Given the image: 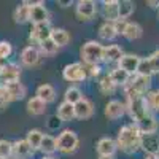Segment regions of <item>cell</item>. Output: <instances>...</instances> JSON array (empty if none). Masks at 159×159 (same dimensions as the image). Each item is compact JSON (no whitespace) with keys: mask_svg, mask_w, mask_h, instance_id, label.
Listing matches in <instances>:
<instances>
[{"mask_svg":"<svg viewBox=\"0 0 159 159\" xmlns=\"http://www.w3.org/2000/svg\"><path fill=\"white\" fill-rule=\"evenodd\" d=\"M51 32H52V27L49 22H43V24H37V25H32V30H30V38L34 42H37L38 45L43 43L45 40L51 38Z\"/></svg>","mask_w":159,"mask_h":159,"instance_id":"cell-10","label":"cell"},{"mask_svg":"<svg viewBox=\"0 0 159 159\" xmlns=\"http://www.w3.org/2000/svg\"><path fill=\"white\" fill-rule=\"evenodd\" d=\"M57 5L62 7V8H67L69 5H72V0H65V2H62V0H57Z\"/></svg>","mask_w":159,"mask_h":159,"instance_id":"cell-45","label":"cell"},{"mask_svg":"<svg viewBox=\"0 0 159 159\" xmlns=\"http://www.w3.org/2000/svg\"><path fill=\"white\" fill-rule=\"evenodd\" d=\"M81 99H83V92L80 91L76 86H70L67 91H65V94H64V102H69L72 105L78 103Z\"/></svg>","mask_w":159,"mask_h":159,"instance_id":"cell-31","label":"cell"},{"mask_svg":"<svg viewBox=\"0 0 159 159\" xmlns=\"http://www.w3.org/2000/svg\"><path fill=\"white\" fill-rule=\"evenodd\" d=\"M61 123H62V121H61V119L57 118V115H54V116H51V118H49V123H48V127H49V129H57Z\"/></svg>","mask_w":159,"mask_h":159,"instance_id":"cell-44","label":"cell"},{"mask_svg":"<svg viewBox=\"0 0 159 159\" xmlns=\"http://www.w3.org/2000/svg\"><path fill=\"white\" fill-rule=\"evenodd\" d=\"M13 156V142L2 139L0 140V159H10Z\"/></svg>","mask_w":159,"mask_h":159,"instance_id":"cell-37","label":"cell"},{"mask_svg":"<svg viewBox=\"0 0 159 159\" xmlns=\"http://www.w3.org/2000/svg\"><path fill=\"white\" fill-rule=\"evenodd\" d=\"M99 35L102 40H113L118 34H116V29H115V22H108L105 21L100 27H99Z\"/></svg>","mask_w":159,"mask_h":159,"instance_id":"cell-29","label":"cell"},{"mask_svg":"<svg viewBox=\"0 0 159 159\" xmlns=\"http://www.w3.org/2000/svg\"><path fill=\"white\" fill-rule=\"evenodd\" d=\"M137 126V129L142 132V134H156V129H157V121L156 118L150 113L147 116H143L142 119L134 123Z\"/></svg>","mask_w":159,"mask_h":159,"instance_id":"cell-16","label":"cell"},{"mask_svg":"<svg viewBox=\"0 0 159 159\" xmlns=\"http://www.w3.org/2000/svg\"><path fill=\"white\" fill-rule=\"evenodd\" d=\"M62 76L69 83H81L88 78V69L83 62H73L64 67Z\"/></svg>","mask_w":159,"mask_h":159,"instance_id":"cell-5","label":"cell"},{"mask_svg":"<svg viewBox=\"0 0 159 159\" xmlns=\"http://www.w3.org/2000/svg\"><path fill=\"white\" fill-rule=\"evenodd\" d=\"M150 61L153 64V69H154V73H159V49L154 51L153 54L150 56Z\"/></svg>","mask_w":159,"mask_h":159,"instance_id":"cell-41","label":"cell"},{"mask_svg":"<svg viewBox=\"0 0 159 159\" xmlns=\"http://www.w3.org/2000/svg\"><path fill=\"white\" fill-rule=\"evenodd\" d=\"M147 5H150L151 8H157L159 7V0H148Z\"/></svg>","mask_w":159,"mask_h":159,"instance_id":"cell-46","label":"cell"},{"mask_svg":"<svg viewBox=\"0 0 159 159\" xmlns=\"http://www.w3.org/2000/svg\"><path fill=\"white\" fill-rule=\"evenodd\" d=\"M157 156H159V151H157Z\"/></svg>","mask_w":159,"mask_h":159,"instance_id":"cell-51","label":"cell"},{"mask_svg":"<svg viewBox=\"0 0 159 159\" xmlns=\"http://www.w3.org/2000/svg\"><path fill=\"white\" fill-rule=\"evenodd\" d=\"M38 49H40V52L42 54H46V56H52V54H56L57 52V49H59V46L52 42L51 38H48V40H45L43 43H40V46H38Z\"/></svg>","mask_w":159,"mask_h":159,"instance_id":"cell-35","label":"cell"},{"mask_svg":"<svg viewBox=\"0 0 159 159\" xmlns=\"http://www.w3.org/2000/svg\"><path fill=\"white\" fill-rule=\"evenodd\" d=\"M43 159H56V157H52V156H45Z\"/></svg>","mask_w":159,"mask_h":159,"instance_id":"cell-49","label":"cell"},{"mask_svg":"<svg viewBox=\"0 0 159 159\" xmlns=\"http://www.w3.org/2000/svg\"><path fill=\"white\" fill-rule=\"evenodd\" d=\"M145 159H159V156L157 154H147V156H145Z\"/></svg>","mask_w":159,"mask_h":159,"instance_id":"cell-47","label":"cell"},{"mask_svg":"<svg viewBox=\"0 0 159 159\" xmlns=\"http://www.w3.org/2000/svg\"><path fill=\"white\" fill-rule=\"evenodd\" d=\"M32 153H34V150L25 139L13 142V157L15 159H29Z\"/></svg>","mask_w":159,"mask_h":159,"instance_id":"cell-15","label":"cell"},{"mask_svg":"<svg viewBox=\"0 0 159 159\" xmlns=\"http://www.w3.org/2000/svg\"><path fill=\"white\" fill-rule=\"evenodd\" d=\"M11 52H13V46L10 42H0V62L10 57Z\"/></svg>","mask_w":159,"mask_h":159,"instance_id":"cell-39","label":"cell"},{"mask_svg":"<svg viewBox=\"0 0 159 159\" xmlns=\"http://www.w3.org/2000/svg\"><path fill=\"white\" fill-rule=\"evenodd\" d=\"M142 132L137 129L135 124H126L119 129L116 137V147L126 154H132L140 150Z\"/></svg>","mask_w":159,"mask_h":159,"instance_id":"cell-1","label":"cell"},{"mask_svg":"<svg viewBox=\"0 0 159 159\" xmlns=\"http://www.w3.org/2000/svg\"><path fill=\"white\" fill-rule=\"evenodd\" d=\"M51 40L61 48V46L69 45V42H70V34L65 30V29H52V32H51Z\"/></svg>","mask_w":159,"mask_h":159,"instance_id":"cell-27","label":"cell"},{"mask_svg":"<svg viewBox=\"0 0 159 159\" xmlns=\"http://www.w3.org/2000/svg\"><path fill=\"white\" fill-rule=\"evenodd\" d=\"M126 111L130 115L132 119H134V123L151 113L145 96L143 97H135V99H129L127 103H126Z\"/></svg>","mask_w":159,"mask_h":159,"instance_id":"cell-6","label":"cell"},{"mask_svg":"<svg viewBox=\"0 0 159 159\" xmlns=\"http://www.w3.org/2000/svg\"><path fill=\"white\" fill-rule=\"evenodd\" d=\"M3 88L10 92V96H11L13 100H21V99H24V96H25V86L19 81V80H16V81L5 83Z\"/></svg>","mask_w":159,"mask_h":159,"instance_id":"cell-20","label":"cell"},{"mask_svg":"<svg viewBox=\"0 0 159 159\" xmlns=\"http://www.w3.org/2000/svg\"><path fill=\"white\" fill-rule=\"evenodd\" d=\"M10 102H13V99H11V96H10V92L2 86V88H0V108L7 107Z\"/></svg>","mask_w":159,"mask_h":159,"instance_id":"cell-40","label":"cell"},{"mask_svg":"<svg viewBox=\"0 0 159 159\" xmlns=\"http://www.w3.org/2000/svg\"><path fill=\"white\" fill-rule=\"evenodd\" d=\"M134 10H135V3L130 2V0H123V2H119V19L126 21L127 18L132 16Z\"/></svg>","mask_w":159,"mask_h":159,"instance_id":"cell-30","label":"cell"},{"mask_svg":"<svg viewBox=\"0 0 159 159\" xmlns=\"http://www.w3.org/2000/svg\"><path fill=\"white\" fill-rule=\"evenodd\" d=\"M29 21L34 25L49 22V11H48V8L45 7L43 2H37L35 5L29 7Z\"/></svg>","mask_w":159,"mask_h":159,"instance_id":"cell-8","label":"cell"},{"mask_svg":"<svg viewBox=\"0 0 159 159\" xmlns=\"http://www.w3.org/2000/svg\"><path fill=\"white\" fill-rule=\"evenodd\" d=\"M99 159H115L113 156H99Z\"/></svg>","mask_w":159,"mask_h":159,"instance_id":"cell-48","label":"cell"},{"mask_svg":"<svg viewBox=\"0 0 159 159\" xmlns=\"http://www.w3.org/2000/svg\"><path fill=\"white\" fill-rule=\"evenodd\" d=\"M99 88H100V91L103 92V94H111V92L116 89L115 83L111 81V78L108 76V73H107V75H103V76L100 78V81H99Z\"/></svg>","mask_w":159,"mask_h":159,"instance_id":"cell-36","label":"cell"},{"mask_svg":"<svg viewBox=\"0 0 159 159\" xmlns=\"http://www.w3.org/2000/svg\"><path fill=\"white\" fill-rule=\"evenodd\" d=\"M75 13H76V18L80 21H89L96 16L97 5L92 0H80V2H76Z\"/></svg>","mask_w":159,"mask_h":159,"instance_id":"cell-7","label":"cell"},{"mask_svg":"<svg viewBox=\"0 0 159 159\" xmlns=\"http://www.w3.org/2000/svg\"><path fill=\"white\" fill-rule=\"evenodd\" d=\"M137 73H139V75H143V76H150V78H151V75L154 73V69H153V64H151L150 57L140 59V64H139Z\"/></svg>","mask_w":159,"mask_h":159,"instance_id":"cell-34","label":"cell"},{"mask_svg":"<svg viewBox=\"0 0 159 159\" xmlns=\"http://www.w3.org/2000/svg\"><path fill=\"white\" fill-rule=\"evenodd\" d=\"M19 75H21V67L18 64H13V62L0 64V81H2V84L16 81V80H19Z\"/></svg>","mask_w":159,"mask_h":159,"instance_id":"cell-9","label":"cell"},{"mask_svg":"<svg viewBox=\"0 0 159 159\" xmlns=\"http://www.w3.org/2000/svg\"><path fill=\"white\" fill-rule=\"evenodd\" d=\"M123 56H124V52H123L121 46H118V45L103 46V61L105 62H119Z\"/></svg>","mask_w":159,"mask_h":159,"instance_id":"cell-21","label":"cell"},{"mask_svg":"<svg viewBox=\"0 0 159 159\" xmlns=\"http://www.w3.org/2000/svg\"><path fill=\"white\" fill-rule=\"evenodd\" d=\"M40 150H42L45 154H52L56 150H57V142L54 137L51 135H45L43 140H42V145H40Z\"/></svg>","mask_w":159,"mask_h":159,"instance_id":"cell-32","label":"cell"},{"mask_svg":"<svg viewBox=\"0 0 159 159\" xmlns=\"http://www.w3.org/2000/svg\"><path fill=\"white\" fill-rule=\"evenodd\" d=\"M96 150L99 153V156H113L115 151L118 150L116 147V140L110 139V137H103L97 142L96 145Z\"/></svg>","mask_w":159,"mask_h":159,"instance_id":"cell-19","label":"cell"},{"mask_svg":"<svg viewBox=\"0 0 159 159\" xmlns=\"http://www.w3.org/2000/svg\"><path fill=\"white\" fill-rule=\"evenodd\" d=\"M145 99H147V103H148L150 110H159V89L147 92Z\"/></svg>","mask_w":159,"mask_h":159,"instance_id":"cell-38","label":"cell"},{"mask_svg":"<svg viewBox=\"0 0 159 159\" xmlns=\"http://www.w3.org/2000/svg\"><path fill=\"white\" fill-rule=\"evenodd\" d=\"M42 59V52L37 46H25L21 52V61L24 65H27V67H34L37 65Z\"/></svg>","mask_w":159,"mask_h":159,"instance_id":"cell-12","label":"cell"},{"mask_svg":"<svg viewBox=\"0 0 159 159\" xmlns=\"http://www.w3.org/2000/svg\"><path fill=\"white\" fill-rule=\"evenodd\" d=\"M123 35L127 40H139L143 35V29H142V25L139 22H127Z\"/></svg>","mask_w":159,"mask_h":159,"instance_id":"cell-26","label":"cell"},{"mask_svg":"<svg viewBox=\"0 0 159 159\" xmlns=\"http://www.w3.org/2000/svg\"><path fill=\"white\" fill-rule=\"evenodd\" d=\"M103 113L108 119H118L126 113V105L123 102H119V100H110L107 105H105Z\"/></svg>","mask_w":159,"mask_h":159,"instance_id":"cell-18","label":"cell"},{"mask_svg":"<svg viewBox=\"0 0 159 159\" xmlns=\"http://www.w3.org/2000/svg\"><path fill=\"white\" fill-rule=\"evenodd\" d=\"M13 18H15V21H16L18 24L27 22V21H29V7L24 5V3H21L19 7H16L15 13H13Z\"/></svg>","mask_w":159,"mask_h":159,"instance_id":"cell-33","label":"cell"},{"mask_svg":"<svg viewBox=\"0 0 159 159\" xmlns=\"http://www.w3.org/2000/svg\"><path fill=\"white\" fill-rule=\"evenodd\" d=\"M140 59H142V57H139V56H135V54H124V56L121 57V61L118 62V67L121 69V70H124V72H127V73L132 76V75L137 73Z\"/></svg>","mask_w":159,"mask_h":159,"instance_id":"cell-11","label":"cell"},{"mask_svg":"<svg viewBox=\"0 0 159 159\" xmlns=\"http://www.w3.org/2000/svg\"><path fill=\"white\" fill-rule=\"evenodd\" d=\"M92 113H94V105H92V102L89 99L83 97L78 103H75V118L88 119L92 116Z\"/></svg>","mask_w":159,"mask_h":159,"instance_id":"cell-14","label":"cell"},{"mask_svg":"<svg viewBox=\"0 0 159 159\" xmlns=\"http://www.w3.org/2000/svg\"><path fill=\"white\" fill-rule=\"evenodd\" d=\"M57 118L62 123L72 121V119L75 118V105H72L69 102H62L57 107Z\"/></svg>","mask_w":159,"mask_h":159,"instance_id":"cell-22","label":"cell"},{"mask_svg":"<svg viewBox=\"0 0 159 159\" xmlns=\"http://www.w3.org/2000/svg\"><path fill=\"white\" fill-rule=\"evenodd\" d=\"M103 5V18L108 22H116L119 19V2L118 0H105Z\"/></svg>","mask_w":159,"mask_h":159,"instance_id":"cell-17","label":"cell"},{"mask_svg":"<svg viewBox=\"0 0 159 159\" xmlns=\"http://www.w3.org/2000/svg\"><path fill=\"white\" fill-rule=\"evenodd\" d=\"M2 86H3V84H2V81H0V88H2Z\"/></svg>","mask_w":159,"mask_h":159,"instance_id":"cell-50","label":"cell"},{"mask_svg":"<svg viewBox=\"0 0 159 159\" xmlns=\"http://www.w3.org/2000/svg\"><path fill=\"white\" fill-rule=\"evenodd\" d=\"M45 134L40 129H30L27 132V137H25V140H27V143L32 147V150H40V145H42V140H43Z\"/></svg>","mask_w":159,"mask_h":159,"instance_id":"cell-28","label":"cell"},{"mask_svg":"<svg viewBox=\"0 0 159 159\" xmlns=\"http://www.w3.org/2000/svg\"><path fill=\"white\" fill-rule=\"evenodd\" d=\"M27 111L34 116H40L46 111V103L35 96V97L29 99V102H27Z\"/></svg>","mask_w":159,"mask_h":159,"instance_id":"cell-25","label":"cell"},{"mask_svg":"<svg viewBox=\"0 0 159 159\" xmlns=\"http://www.w3.org/2000/svg\"><path fill=\"white\" fill-rule=\"evenodd\" d=\"M56 142H57V150L61 153H65V154L75 153L78 150V145H80L78 135L73 130H69V129L62 130L59 134V137L56 139Z\"/></svg>","mask_w":159,"mask_h":159,"instance_id":"cell-4","label":"cell"},{"mask_svg":"<svg viewBox=\"0 0 159 159\" xmlns=\"http://www.w3.org/2000/svg\"><path fill=\"white\" fill-rule=\"evenodd\" d=\"M38 99H42L45 103H49V102H52L56 99V91H54V88H52L51 84H40L38 88H37V94H35Z\"/></svg>","mask_w":159,"mask_h":159,"instance_id":"cell-23","label":"cell"},{"mask_svg":"<svg viewBox=\"0 0 159 159\" xmlns=\"http://www.w3.org/2000/svg\"><path fill=\"white\" fill-rule=\"evenodd\" d=\"M150 83H151V78L150 76H143V75H132L129 78L127 84L124 86V94L126 99H135V97H143L147 96V92L150 89Z\"/></svg>","mask_w":159,"mask_h":159,"instance_id":"cell-2","label":"cell"},{"mask_svg":"<svg viewBox=\"0 0 159 159\" xmlns=\"http://www.w3.org/2000/svg\"><path fill=\"white\" fill-rule=\"evenodd\" d=\"M108 76L111 78V81L115 83V86H123V88L127 84L129 78H130V75H129L127 72L121 70L119 67H115V69H111V70L108 72Z\"/></svg>","mask_w":159,"mask_h":159,"instance_id":"cell-24","label":"cell"},{"mask_svg":"<svg viewBox=\"0 0 159 159\" xmlns=\"http://www.w3.org/2000/svg\"><path fill=\"white\" fill-rule=\"evenodd\" d=\"M126 24H127V21H121V19H118V21L115 22V29H116V34H118V35H123V34H124Z\"/></svg>","mask_w":159,"mask_h":159,"instance_id":"cell-42","label":"cell"},{"mask_svg":"<svg viewBox=\"0 0 159 159\" xmlns=\"http://www.w3.org/2000/svg\"><path fill=\"white\" fill-rule=\"evenodd\" d=\"M140 148L147 151V154H157V151H159V135L157 134H142Z\"/></svg>","mask_w":159,"mask_h":159,"instance_id":"cell-13","label":"cell"},{"mask_svg":"<svg viewBox=\"0 0 159 159\" xmlns=\"http://www.w3.org/2000/svg\"><path fill=\"white\" fill-rule=\"evenodd\" d=\"M86 69H88V76H97L100 73L99 65H86Z\"/></svg>","mask_w":159,"mask_h":159,"instance_id":"cell-43","label":"cell"},{"mask_svg":"<svg viewBox=\"0 0 159 159\" xmlns=\"http://www.w3.org/2000/svg\"><path fill=\"white\" fill-rule=\"evenodd\" d=\"M81 59L84 65H99L103 61V46L96 40H89L81 48Z\"/></svg>","mask_w":159,"mask_h":159,"instance_id":"cell-3","label":"cell"}]
</instances>
